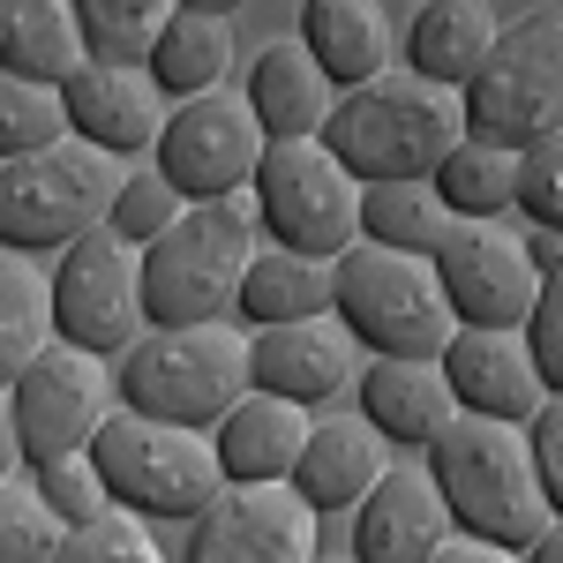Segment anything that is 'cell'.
<instances>
[{
    "label": "cell",
    "mask_w": 563,
    "mask_h": 563,
    "mask_svg": "<svg viewBox=\"0 0 563 563\" xmlns=\"http://www.w3.org/2000/svg\"><path fill=\"white\" fill-rule=\"evenodd\" d=\"M429 466L443 481V504L459 533L474 541H496L526 556L556 511H549V488H541V466H533V435L526 421H488V413H459L451 429L429 443Z\"/></svg>",
    "instance_id": "cell-1"
},
{
    "label": "cell",
    "mask_w": 563,
    "mask_h": 563,
    "mask_svg": "<svg viewBox=\"0 0 563 563\" xmlns=\"http://www.w3.org/2000/svg\"><path fill=\"white\" fill-rule=\"evenodd\" d=\"M323 143L368 180H435V166L466 143V90L429 84L413 68H390L376 84L339 98Z\"/></svg>",
    "instance_id": "cell-2"
},
{
    "label": "cell",
    "mask_w": 563,
    "mask_h": 563,
    "mask_svg": "<svg viewBox=\"0 0 563 563\" xmlns=\"http://www.w3.org/2000/svg\"><path fill=\"white\" fill-rule=\"evenodd\" d=\"M263 218L256 196H225V203H188L174 233H158L143 249V294H151V323L180 331V323H225L241 308V286L256 271Z\"/></svg>",
    "instance_id": "cell-3"
},
{
    "label": "cell",
    "mask_w": 563,
    "mask_h": 563,
    "mask_svg": "<svg viewBox=\"0 0 563 563\" xmlns=\"http://www.w3.org/2000/svg\"><path fill=\"white\" fill-rule=\"evenodd\" d=\"M256 390V331L233 323H180L151 331L121 353V406L180 429H218L241 398Z\"/></svg>",
    "instance_id": "cell-4"
},
{
    "label": "cell",
    "mask_w": 563,
    "mask_h": 563,
    "mask_svg": "<svg viewBox=\"0 0 563 563\" xmlns=\"http://www.w3.org/2000/svg\"><path fill=\"white\" fill-rule=\"evenodd\" d=\"M339 271V323L368 353H406V361H443V346L459 339V308L443 294L429 256H406L384 241H353Z\"/></svg>",
    "instance_id": "cell-5"
},
{
    "label": "cell",
    "mask_w": 563,
    "mask_h": 563,
    "mask_svg": "<svg viewBox=\"0 0 563 563\" xmlns=\"http://www.w3.org/2000/svg\"><path fill=\"white\" fill-rule=\"evenodd\" d=\"M98 474L113 488V504L135 519H203L225 496V466H218L211 429H180V421H151L121 406L98 443H90Z\"/></svg>",
    "instance_id": "cell-6"
},
{
    "label": "cell",
    "mask_w": 563,
    "mask_h": 563,
    "mask_svg": "<svg viewBox=\"0 0 563 563\" xmlns=\"http://www.w3.org/2000/svg\"><path fill=\"white\" fill-rule=\"evenodd\" d=\"M129 180V158L98 151L84 135L53 143L38 158H8L0 166V241L38 256V249H68L113 218V196Z\"/></svg>",
    "instance_id": "cell-7"
},
{
    "label": "cell",
    "mask_w": 563,
    "mask_h": 563,
    "mask_svg": "<svg viewBox=\"0 0 563 563\" xmlns=\"http://www.w3.org/2000/svg\"><path fill=\"white\" fill-rule=\"evenodd\" d=\"M256 218L271 233V249H294V256L339 263L361 241V203H368V180L353 174L346 158L323 143V135H294V143H271L256 174Z\"/></svg>",
    "instance_id": "cell-8"
},
{
    "label": "cell",
    "mask_w": 563,
    "mask_h": 563,
    "mask_svg": "<svg viewBox=\"0 0 563 563\" xmlns=\"http://www.w3.org/2000/svg\"><path fill=\"white\" fill-rule=\"evenodd\" d=\"M113 413H121V361L60 339L8 384V421L0 429H15L23 466H53V459L90 451Z\"/></svg>",
    "instance_id": "cell-9"
},
{
    "label": "cell",
    "mask_w": 563,
    "mask_h": 563,
    "mask_svg": "<svg viewBox=\"0 0 563 563\" xmlns=\"http://www.w3.org/2000/svg\"><path fill=\"white\" fill-rule=\"evenodd\" d=\"M466 135L533 151L563 135V15H526L504 31L474 84H466Z\"/></svg>",
    "instance_id": "cell-10"
},
{
    "label": "cell",
    "mask_w": 563,
    "mask_h": 563,
    "mask_svg": "<svg viewBox=\"0 0 563 563\" xmlns=\"http://www.w3.org/2000/svg\"><path fill=\"white\" fill-rule=\"evenodd\" d=\"M53 308H60V339L90 353H121L143 346L151 323V294H143V249L121 241L113 225H98L84 241H68L53 263Z\"/></svg>",
    "instance_id": "cell-11"
},
{
    "label": "cell",
    "mask_w": 563,
    "mask_h": 563,
    "mask_svg": "<svg viewBox=\"0 0 563 563\" xmlns=\"http://www.w3.org/2000/svg\"><path fill=\"white\" fill-rule=\"evenodd\" d=\"M263 158H271V129L256 121L249 90H203V98L174 106V121L151 151V166L174 180L188 203H225V196L256 188Z\"/></svg>",
    "instance_id": "cell-12"
},
{
    "label": "cell",
    "mask_w": 563,
    "mask_h": 563,
    "mask_svg": "<svg viewBox=\"0 0 563 563\" xmlns=\"http://www.w3.org/2000/svg\"><path fill=\"white\" fill-rule=\"evenodd\" d=\"M316 504L294 481H225L203 519H188L180 563H323L316 556Z\"/></svg>",
    "instance_id": "cell-13"
},
{
    "label": "cell",
    "mask_w": 563,
    "mask_h": 563,
    "mask_svg": "<svg viewBox=\"0 0 563 563\" xmlns=\"http://www.w3.org/2000/svg\"><path fill=\"white\" fill-rule=\"evenodd\" d=\"M435 278L459 308V323L481 331H526L533 294H541V271L526 256V233H511L504 218H459L443 241H435Z\"/></svg>",
    "instance_id": "cell-14"
},
{
    "label": "cell",
    "mask_w": 563,
    "mask_h": 563,
    "mask_svg": "<svg viewBox=\"0 0 563 563\" xmlns=\"http://www.w3.org/2000/svg\"><path fill=\"white\" fill-rule=\"evenodd\" d=\"M68 121L84 143L113 158H143V151H158V135L174 121V98L158 90L151 60H84L68 76Z\"/></svg>",
    "instance_id": "cell-15"
},
{
    "label": "cell",
    "mask_w": 563,
    "mask_h": 563,
    "mask_svg": "<svg viewBox=\"0 0 563 563\" xmlns=\"http://www.w3.org/2000/svg\"><path fill=\"white\" fill-rule=\"evenodd\" d=\"M459 533L435 466H390L353 504V563H429Z\"/></svg>",
    "instance_id": "cell-16"
},
{
    "label": "cell",
    "mask_w": 563,
    "mask_h": 563,
    "mask_svg": "<svg viewBox=\"0 0 563 563\" xmlns=\"http://www.w3.org/2000/svg\"><path fill=\"white\" fill-rule=\"evenodd\" d=\"M361 339L339 316H308V323H271L256 331V390L294 398V406H331L339 390L361 384Z\"/></svg>",
    "instance_id": "cell-17"
},
{
    "label": "cell",
    "mask_w": 563,
    "mask_h": 563,
    "mask_svg": "<svg viewBox=\"0 0 563 563\" xmlns=\"http://www.w3.org/2000/svg\"><path fill=\"white\" fill-rule=\"evenodd\" d=\"M443 376L459 390L466 413H488V421H533L549 406V376L526 346V331H481V323H459V339L443 346Z\"/></svg>",
    "instance_id": "cell-18"
},
{
    "label": "cell",
    "mask_w": 563,
    "mask_h": 563,
    "mask_svg": "<svg viewBox=\"0 0 563 563\" xmlns=\"http://www.w3.org/2000/svg\"><path fill=\"white\" fill-rule=\"evenodd\" d=\"M353 390H361V413L390 443H413V451H429L435 435L466 413L451 376H443V361H406V353H368V368H361Z\"/></svg>",
    "instance_id": "cell-19"
},
{
    "label": "cell",
    "mask_w": 563,
    "mask_h": 563,
    "mask_svg": "<svg viewBox=\"0 0 563 563\" xmlns=\"http://www.w3.org/2000/svg\"><path fill=\"white\" fill-rule=\"evenodd\" d=\"M346 90L331 84V68L308 53L301 38H271L249 60V106L256 121L271 129V143H294V135H323L331 113H339Z\"/></svg>",
    "instance_id": "cell-20"
},
{
    "label": "cell",
    "mask_w": 563,
    "mask_h": 563,
    "mask_svg": "<svg viewBox=\"0 0 563 563\" xmlns=\"http://www.w3.org/2000/svg\"><path fill=\"white\" fill-rule=\"evenodd\" d=\"M384 474H390V435L368 413H331V421H316V435H308L301 466H294V488L331 519V511H353Z\"/></svg>",
    "instance_id": "cell-21"
},
{
    "label": "cell",
    "mask_w": 563,
    "mask_h": 563,
    "mask_svg": "<svg viewBox=\"0 0 563 563\" xmlns=\"http://www.w3.org/2000/svg\"><path fill=\"white\" fill-rule=\"evenodd\" d=\"M308 435H316L308 406L271 398V390H249V398H241V406H233V413L211 429V443H218L225 481H294Z\"/></svg>",
    "instance_id": "cell-22"
},
{
    "label": "cell",
    "mask_w": 563,
    "mask_h": 563,
    "mask_svg": "<svg viewBox=\"0 0 563 563\" xmlns=\"http://www.w3.org/2000/svg\"><path fill=\"white\" fill-rule=\"evenodd\" d=\"M496 45H504L496 0H421L413 23H406V68L429 76V84L466 90Z\"/></svg>",
    "instance_id": "cell-23"
},
{
    "label": "cell",
    "mask_w": 563,
    "mask_h": 563,
    "mask_svg": "<svg viewBox=\"0 0 563 563\" xmlns=\"http://www.w3.org/2000/svg\"><path fill=\"white\" fill-rule=\"evenodd\" d=\"M294 38L331 68V84L339 90H361L390 76V15L384 0H301V31Z\"/></svg>",
    "instance_id": "cell-24"
},
{
    "label": "cell",
    "mask_w": 563,
    "mask_h": 563,
    "mask_svg": "<svg viewBox=\"0 0 563 563\" xmlns=\"http://www.w3.org/2000/svg\"><path fill=\"white\" fill-rule=\"evenodd\" d=\"M90 60L76 0H0V76L68 84Z\"/></svg>",
    "instance_id": "cell-25"
},
{
    "label": "cell",
    "mask_w": 563,
    "mask_h": 563,
    "mask_svg": "<svg viewBox=\"0 0 563 563\" xmlns=\"http://www.w3.org/2000/svg\"><path fill=\"white\" fill-rule=\"evenodd\" d=\"M60 346V308H53V271L8 249L0 256V384H15L38 353Z\"/></svg>",
    "instance_id": "cell-26"
},
{
    "label": "cell",
    "mask_w": 563,
    "mask_h": 563,
    "mask_svg": "<svg viewBox=\"0 0 563 563\" xmlns=\"http://www.w3.org/2000/svg\"><path fill=\"white\" fill-rule=\"evenodd\" d=\"M339 308V271L294 249H263L249 286H241V316L271 331V323H308V316H331Z\"/></svg>",
    "instance_id": "cell-27"
},
{
    "label": "cell",
    "mask_w": 563,
    "mask_h": 563,
    "mask_svg": "<svg viewBox=\"0 0 563 563\" xmlns=\"http://www.w3.org/2000/svg\"><path fill=\"white\" fill-rule=\"evenodd\" d=\"M225 68H233V23L203 15V8H180L166 23V38L151 45V76L174 106L203 98V90H225Z\"/></svg>",
    "instance_id": "cell-28"
},
{
    "label": "cell",
    "mask_w": 563,
    "mask_h": 563,
    "mask_svg": "<svg viewBox=\"0 0 563 563\" xmlns=\"http://www.w3.org/2000/svg\"><path fill=\"white\" fill-rule=\"evenodd\" d=\"M451 225L459 218H451L435 180H376L368 203H361V241H384V249H406V256H435V241Z\"/></svg>",
    "instance_id": "cell-29"
},
{
    "label": "cell",
    "mask_w": 563,
    "mask_h": 563,
    "mask_svg": "<svg viewBox=\"0 0 563 563\" xmlns=\"http://www.w3.org/2000/svg\"><path fill=\"white\" fill-rule=\"evenodd\" d=\"M435 188H443L451 218H504V211H519V151L466 135V143L435 166Z\"/></svg>",
    "instance_id": "cell-30"
},
{
    "label": "cell",
    "mask_w": 563,
    "mask_h": 563,
    "mask_svg": "<svg viewBox=\"0 0 563 563\" xmlns=\"http://www.w3.org/2000/svg\"><path fill=\"white\" fill-rule=\"evenodd\" d=\"M76 526L53 511V496L38 488L31 466H8L0 481V563H60Z\"/></svg>",
    "instance_id": "cell-31"
},
{
    "label": "cell",
    "mask_w": 563,
    "mask_h": 563,
    "mask_svg": "<svg viewBox=\"0 0 563 563\" xmlns=\"http://www.w3.org/2000/svg\"><path fill=\"white\" fill-rule=\"evenodd\" d=\"M68 84H31V76H0V158H38L53 143H68Z\"/></svg>",
    "instance_id": "cell-32"
},
{
    "label": "cell",
    "mask_w": 563,
    "mask_h": 563,
    "mask_svg": "<svg viewBox=\"0 0 563 563\" xmlns=\"http://www.w3.org/2000/svg\"><path fill=\"white\" fill-rule=\"evenodd\" d=\"M76 15H84L90 60H151V45L166 38L180 0H76Z\"/></svg>",
    "instance_id": "cell-33"
},
{
    "label": "cell",
    "mask_w": 563,
    "mask_h": 563,
    "mask_svg": "<svg viewBox=\"0 0 563 563\" xmlns=\"http://www.w3.org/2000/svg\"><path fill=\"white\" fill-rule=\"evenodd\" d=\"M180 211H188V196L151 166V174L121 180V196H113V218H106V225H113L121 241H135V249H151L158 233H174V225H180Z\"/></svg>",
    "instance_id": "cell-34"
},
{
    "label": "cell",
    "mask_w": 563,
    "mask_h": 563,
    "mask_svg": "<svg viewBox=\"0 0 563 563\" xmlns=\"http://www.w3.org/2000/svg\"><path fill=\"white\" fill-rule=\"evenodd\" d=\"M31 474H38V488L53 496V511H60L68 526H98L106 511H121L90 451H76V459H53V466H31Z\"/></svg>",
    "instance_id": "cell-35"
},
{
    "label": "cell",
    "mask_w": 563,
    "mask_h": 563,
    "mask_svg": "<svg viewBox=\"0 0 563 563\" xmlns=\"http://www.w3.org/2000/svg\"><path fill=\"white\" fill-rule=\"evenodd\" d=\"M60 563H166V549L151 541V526L135 511H106L98 526H76Z\"/></svg>",
    "instance_id": "cell-36"
},
{
    "label": "cell",
    "mask_w": 563,
    "mask_h": 563,
    "mask_svg": "<svg viewBox=\"0 0 563 563\" xmlns=\"http://www.w3.org/2000/svg\"><path fill=\"white\" fill-rule=\"evenodd\" d=\"M519 211L526 225H556L563 233V135L519 151Z\"/></svg>",
    "instance_id": "cell-37"
},
{
    "label": "cell",
    "mask_w": 563,
    "mask_h": 563,
    "mask_svg": "<svg viewBox=\"0 0 563 563\" xmlns=\"http://www.w3.org/2000/svg\"><path fill=\"white\" fill-rule=\"evenodd\" d=\"M526 346L549 376V398H563V263L541 271V294H533V316H526Z\"/></svg>",
    "instance_id": "cell-38"
},
{
    "label": "cell",
    "mask_w": 563,
    "mask_h": 563,
    "mask_svg": "<svg viewBox=\"0 0 563 563\" xmlns=\"http://www.w3.org/2000/svg\"><path fill=\"white\" fill-rule=\"evenodd\" d=\"M526 435H533V466H541V488H549V511L563 519V398H549L526 421Z\"/></svg>",
    "instance_id": "cell-39"
},
{
    "label": "cell",
    "mask_w": 563,
    "mask_h": 563,
    "mask_svg": "<svg viewBox=\"0 0 563 563\" xmlns=\"http://www.w3.org/2000/svg\"><path fill=\"white\" fill-rule=\"evenodd\" d=\"M429 563H519L511 549H496V541H474V533H451Z\"/></svg>",
    "instance_id": "cell-40"
},
{
    "label": "cell",
    "mask_w": 563,
    "mask_h": 563,
    "mask_svg": "<svg viewBox=\"0 0 563 563\" xmlns=\"http://www.w3.org/2000/svg\"><path fill=\"white\" fill-rule=\"evenodd\" d=\"M519 563H563V519L549 526V533H541V541H533V549H526Z\"/></svg>",
    "instance_id": "cell-41"
},
{
    "label": "cell",
    "mask_w": 563,
    "mask_h": 563,
    "mask_svg": "<svg viewBox=\"0 0 563 563\" xmlns=\"http://www.w3.org/2000/svg\"><path fill=\"white\" fill-rule=\"evenodd\" d=\"M180 8H203V15H233V8H249V0H180Z\"/></svg>",
    "instance_id": "cell-42"
},
{
    "label": "cell",
    "mask_w": 563,
    "mask_h": 563,
    "mask_svg": "<svg viewBox=\"0 0 563 563\" xmlns=\"http://www.w3.org/2000/svg\"><path fill=\"white\" fill-rule=\"evenodd\" d=\"M323 563H353V556H323Z\"/></svg>",
    "instance_id": "cell-43"
}]
</instances>
